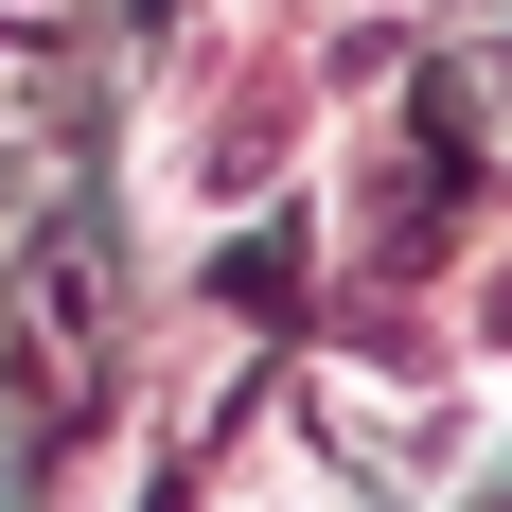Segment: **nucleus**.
I'll use <instances>...</instances> for the list:
<instances>
[{"label":"nucleus","mask_w":512,"mask_h":512,"mask_svg":"<svg viewBox=\"0 0 512 512\" xmlns=\"http://www.w3.org/2000/svg\"><path fill=\"white\" fill-rule=\"evenodd\" d=\"M495 407H512L495 371H477L460 407H389L371 371H336V424L371 442V477H389V495H460V477H477V442H495Z\"/></svg>","instance_id":"nucleus-1"},{"label":"nucleus","mask_w":512,"mask_h":512,"mask_svg":"<svg viewBox=\"0 0 512 512\" xmlns=\"http://www.w3.org/2000/svg\"><path fill=\"white\" fill-rule=\"evenodd\" d=\"M460 336H477V371H495V389H512V248L477 265V301H460Z\"/></svg>","instance_id":"nucleus-2"}]
</instances>
